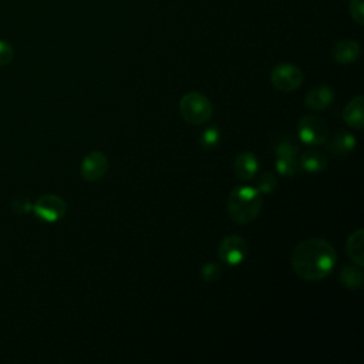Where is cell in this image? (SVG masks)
<instances>
[{
    "label": "cell",
    "instance_id": "cell-10",
    "mask_svg": "<svg viewBox=\"0 0 364 364\" xmlns=\"http://www.w3.org/2000/svg\"><path fill=\"white\" fill-rule=\"evenodd\" d=\"M334 102V91L328 85H316L304 97V104L311 111H323Z\"/></svg>",
    "mask_w": 364,
    "mask_h": 364
},
{
    "label": "cell",
    "instance_id": "cell-23",
    "mask_svg": "<svg viewBox=\"0 0 364 364\" xmlns=\"http://www.w3.org/2000/svg\"><path fill=\"white\" fill-rule=\"evenodd\" d=\"M13 205H14L17 213H27V212L31 209V206H33V205L30 203V200H28L27 198H24V196L17 198Z\"/></svg>",
    "mask_w": 364,
    "mask_h": 364
},
{
    "label": "cell",
    "instance_id": "cell-12",
    "mask_svg": "<svg viewBox=\"0 0 364 364\" xmlns=\"http://www.w3.org/2000/svg\"><path fill=\"white\" fill-rule=\"evenodd\" d=\"M344 122L353 129H363L364 127V97L357 95L351 98L343 109Z\"/></svg>",
    "mask_w": 364,
    "mask_h": 364
},
{
    "label": "cell",
    "instance_id": "cell-11",
    "mask_svg": "<svg viewBox=\"0 0 364 364\" xmlns=\"http://www.w3.org/2000/svg\"><path fill=\"white\" fill-rule=\"evenodd\" d=\"M233 171L240 181H252L259 171V161L256 155L250 151H243L237 154L233 162Z\"/></svg>",
    "mask_w": 364,
    "mask_h": 364
},
{
    "label": "cell",
    "instance_id": "cell-15",
    "mask_svg": "<svg viewBox=\"0 0 364 364\" xmlns=\"http://www.w3.org/2000/svg\"><path fill=\"white\" fill-rule=\"evenodd\" d=\"M324 144L331 154L346 155V154H350L351 151H354L357 141L353 134L346 132V131H338L330 138V141H326Z\"/></svg>",
    "mask_w": 364,
    "mask_h": 364
},
{
    "label": "cell",
    "instance_id": "cell-5",
    "mask_svg": "<svg viewBox=\"0 0 364 364\" xmlns=\"http://www.w3.org/2000/svg\"><path fill=\"white\" fill-rule=\"evenodd\" d=\"M249 255V243L240 235L225 236L218 246L219 260L228 266H239Z\"/></svg>",
    "mask_w": 364,
    "mask_h": 364
},
{
    "label": "cell",
    "instance_id": "cell-19",
    "mask_svg": "<svg viewBox=\"0 0 364 364\" xmlns=\"http://www.w3.org/2000/svg\"><path fill=\"white\" fill-rule=\"evenodd\" d=\"M276 186H277V178H276V175H274L273 172L267 171V172H263V173H262V176H260V179H259V182H257L256 189H257V192H259L260 195H263V193L269 195V193H272V192L276 189Z\"/></svg>",
    "mask_w": 364,
    "mask_h": 364
},
{
    "label": "cell",
    "instance_id": "cell-4",
    "mask_svg": "<svg viewBox=\"0 0 364 364\" xmlns=\"http://www.w3.org/2000/svg\"><path fill=\"white\" fill-rule=\"evenodd\" d=\"M297 135L303 144L318 146L328 139V127L318 115H304L297 124Z\"/></svg>",
    "mask_w": 364,
    "mask_h": 364
},
{
    "label": "cell",
    "instance_id": "cell-20",
    "mask_svg": "<svg viewBox=\"0 0 364 364\" xmlns=\"http://www.w3.org/2000/svg\"><path fill=\"white\" fill-rule=\"evenodd\" d=\"M222 267L216 262H208L200 267V279L206 283H213L220 277Z\"/></svg>",
    "mask_w": 364,
    "mask_h": 364
},
{
    "label": "cell",
    "instance_id": "cell-22",
    "mask_svg": "<svg viewBox=\"0 0 364 364\" xmlns=\"http://www.w3.org/2000/svg\"><path fill=\"white\" fill-rule=\"evenodd\" d=\"M13 55H14L13 47L7 41L0 40V67L7 65L13 60Z\"/></svg>",
    "mask_w": 364,
    "mask_h": 364
},
{
    "label": "cell",
    "instance_id": "cell-18",
    "mask_svg": "<svg viewBox=\"0 0 364 364\" xmlns=\"http://www.w3.org/2000/svg\"><path fill=\"white\" fill-rule=\"evenodd\" d=\"M220 142V129L216 124L208 125L199 136V145L203 149H215Z\"/></svg>",
    "mask_w": 364,
    "mask_h": 364
},
{
    "label": "cell",
    "instance_id": "cell-17",
    "mask_svg": "<svg viewBox=\"0 0 364 364\" xmlns=\"http://www.w3.org/2000/svg\"><path fill=\"white\" fill-rule=\"evenodd\" d=\"M338 280H340V283L344 287H347L350 290L361 289V286H363V270H361V266H357L354 263L344 264L341 267V270H340Z\"/></svg>",
    "mask_w": 364,
    "mask_h": 364
},
{
    "label": "cell",
    "instance_id": "cell-3",
    "mask_svg": "<svg viewBox=\"0 0 364 364\" xmlns=\"http://www.w3.org/2000/svg\"><path fill=\"white\" fill-rule=\"evenodd\" d=\"M181 117L189 125H203L213 115L210 100L198 91H189L179 100Z\"/></svg>",
    "mask_w": 364,
    "mask_h": 364
},
{
    "label": "cell",
    "instance_id": "cell-8",
    "mask_svg": "<svg viewBox=\"0 0 364 364\" xmlns=\"http://www.w3.org/2000/svg\"><path fill=\"white\" fill-rule=\"evenodd\" d=\"M276 171L283 176H293L299 171V148L291 139H283L274 149Z\"/></svg>",
    "mask_w": 364,
    "mask_h": 364
},
{
    "label": "cell",
    "instance_id": "cell-2",
    "mask_svg": "<svg viewBox=\"0 0 364 364\" xmlns=\"http://www.w3.org/2000/svg\"><path fill=\"white\" fill-rule=\"evenodd\" d=\"M263 199L256 188L249 185L236 186L228 196V213L229 218L239 223L247 225L253 222L262 210Z\"/></svg>",
    "mask_w": 364,
    "mask_h": 364
},
{
    "label": "cell",
    "instance_id": "cell-14",
    "mask_svg": "<svg viewBox=\"0 0 364 364\" xmlns=\"http://www.w3.org/2000/svg\"><path fill=\"white\" fill-rule=\"evenodd\" d=\"M328 165L327 156L318 149H307L299 158V166L309 173L323 172Z\"/></svg>",
    "mask_w": 364,
    "mask_h": 364
},
{
    "label": "cell",
    "instance_id": "cell-1",
    "mask_svg": "<svg viewBox=\"0 0 364 364\" xmlns=\"http://www.w3.org/2000/svg\"><path fill=\"white\" fill-rule=\"evenodd\" d=\"M293 272L303 280L317 282L326 279L337 263L334 247L324 239L310 237L300 242L290 259Z\"/></svg>",
    "mask_w": 364,
    "mask_h": 364
},
{
    "label": "cell",
    "instance_id": "cell-21",
    "mask_svg": "<svg viewBox=\"0 0 364 364\" xmlns=\"http://www.w3.org/2000/svg\"><path fill=\"white\" fill-rule=\"evenodd\" d=\"M350 14L358 24H363L364 23V0H351Z\"/></svg>",
    "mask_w": 364,
    "mask_h": 364
},
{
    "label": "cell",
    "instance_id": "cell-6",
    "mask_svg": "<svg viewBox=\"0 0 364 364\" xmlns=\"http://www.w3.org/2000/svg\"><path fill=\"white\" fill-rule=\"evenodd\" d=\"M270 82L277 91L291 92L301 85L303 73L294 64L282 63L270 71Z\"/></svg>",
    "mask_w": 364,
    "mask_h": 364
},
{
    "label": "cell",
    "instance_id": "cell-16",
    "mask_svg": "<svg viewBox=\"0 0 364 364\" xmlns=\"http://www.w3.org/2000/svg\"><path fill=\"white\" fill-rule=\"evenodd\" d=\"M363 243H364V230L358 228L354 230L346 240V253L348 259L357 264V266H364V250H363Z\"/></svg>",
    "mask_w": 364,
    "mask_h": 364
},
{
    "label": "cell",
    "instance_id": "cell-9",
    "mask_svg": "<svg viewBox=\"0 0 364 364\" xmlns=\"http://www.w3.org/2000/svg\"><path fill=\"white\" fill-rule=\"evenodd\" d=\"M81 175L87 182L100 181L108 171V158L101 151H92L87 154L80 166Z\"/></svg>",
    "mask_w": 364,
    "mask_h": 364
},
{
    "label": "cell",
    "instance_id": "cell-7",
    "mask_svg": "<svg viewBox=\"0 0 364 364\" xmlns=\"http://www.w3.org/2000/svg\"><path fill=\"white\" fill-rule=\"evenodd\" d=\"M31 209L38 219L53 223V222H57L64 218V215L67 212V203L61 196L47 193V195L40 196L34 202Z\"/></svg>",
    "mask_w": 364,
    "mask_h": 364
},
{
    "label": "cell",
    "instance_id": "cell-13",
    "mask_svg": "<svg viewBox=\"0 0 364 364\" xmlns=\"http://www.w3.org/2000/svg\"><path fill=\"white\" fill-rule=\"evenodd\" d=\"M360 44L354 40H341L338 41L333 50H331V57L336 63L338 64H353L358 60L360 57Z\"/></svg>",
    "mask_w": 364,
    "mask_h": 364
}]
</instances>
